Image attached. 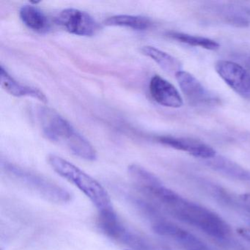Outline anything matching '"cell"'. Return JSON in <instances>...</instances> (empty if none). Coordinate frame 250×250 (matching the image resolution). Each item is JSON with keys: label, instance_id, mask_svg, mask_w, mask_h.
<instances>
[{"label": "cell", "instance_id": "ac0fdd59", "mask_svg": "<svg viewBox=\"0 0 250 250\" xmlns=\"http://www.w3.org/2000/svg\"><path fill=\"white\" fill-rule=\"evenodd\" d=\"M223 18L235 27H247L250 26V10L230 6L223 11Z\"/></svg>", "mask_w": 250, "mask_h": 250}, {"label": "cell", "instance_id": "5b68a950", "mask_svg": "<svg viewBox=\"0 0 250 250\" xmlns=\"http://www.w3.org/2000/svg\"><path fill=\"white\" fill-rule=\"evenodd\" d=\"M99 227L105 235L133 250H170L125 226L115 211L99 214Z\"/></svg>", "mask_w": 250, "mask_h": 250}, {"label": "cell", "instance_id": "e0dca14e", "mask_svg": "<svg viewBox=\"0 0 250 250\" xmlns=\"http://www.w3.org/2000/svg\"><path fill=\"white\" fill-rule=\"evenodd\" d=\"M170 238L175 240L184 250H211L200 238L178 226Z\"/></svg>", "mask_w": 250, "mask_h": 250}, {"label": "cell", "instance_id": "5bb4252c", "mask_svg": "<svg viewBox=\"0 0 250 250\" xmlns=\"http://www.w3.org/2000/svg\"><path fill=\"white\" fill-rule=\"evenodd\" d=\"M143 55L151 58L161 68L169 74H176L181 70V63L178 60L167 52L153 46H143L141 49Z\"/></svg>", "mask_w": 250, "mask_h": 250}, {"label": "cell", "instance_id": "ba28073f", "mask_svg": "<svg viewBox=\"0 0 250 250\" xmlns=\"http://www.w3.org/2000/svg\"><path fill=\"white\" fill-rule=\"evenodd\" d=\"M60 24L71 34L79 36H93L97 33L99 25L94 19L84 11L68 8L58 16Z\"/></svg>", "mask_w": 250, "mask_h": 250}, {"label": "cell", "instance_id": "7a4b0ae2", "mask_svg": "<svg viewBox=\"0 0 250 250\" xmlns=\"http://www.w3.org/2000/svg\"><path fill=\"white\" fill-rule=\"evenodd\" d=\"M39 119L43 134L49 140L63 146L81 159L96 160L94 147L58 112L49 108H41Z\"/></svg>", "mask_w": 250, "mask_h": 250}, {"label": "cell", "instance_id": "52a82bcc", "mask_svg": "<svg viewBox=\"0 0 250 250\" xmlns=\"http://www.w3.org/2000/svg\"><path fill=\"white\" fill-rule=\"evenodd\" d=\"M215 69L237 94L250 100V74L244 67L232 61H219L215 65Z\"/></svg>", "mask_w": 250, "mask_h": 250}, {"label": "cell", "instance_id": "8fae6325", "mask_svg": "<svg viewBox=\"0 0 250 250\" xmlns=\"http://www.w3.org/2000/svg\"><path fill=\"white\" fill-rule=\"evenodd\" d=\"M0 83L2 88L11 96L16 97H31L43 103L47 102V98L43 92L36 87L19 83L8 74L2 65L0 69Z\"/></svg>", "mask_w": 250, "mask_h": 250}, {"label": "cell", "instance_id": "ffe728a7", "mask_svg": "<svg viewBox=\"0 0 250 250\" xmlns=\"http://www.w3.org/2000/svg\"><path fill=\"white\" fill-rule=\"evenodd\" d=\"M241 200L248 208L250 209V193L243 194L241 197Z\"/></svg>", "mask_w": 250, "mask_h": 250}, {"label": "cell", "instance_id": "2e32d148", "mask_svg": "<svg viewBox=\"0 0 250 250\" xmlns=\"http://www.w3.org/2000/svg\"><path fill=\"white\" fill-rule=\"evenodd\" d=\"M167 36L173 40L185 44L192 46H198L207 50H217L220 47L219 43L208 39V38L200 37V36H191L187 33H178V32H169L167 33Z\"/></svg>", "mask_w": 250, "mask_h": 250}, {"label": "cell", "instance_id": "277c9868", "mask_svg": "<svg viewBox=\"0 0 250 250\" xmlns=\"http://www.w3.org/2000/svg\"><path fill=\"white\" fill-rule=\"evenodd\" d=\"M4 169L13 181L34 191L50 203L63 205L71 200V194L65 188L42 175L13 164H6Z\"/></svg>", "mask_w": 250, "mask_h": 250}, {"label": "cell", "instance_id": "7c38bea8", "mask_svg": "<svg viewBox=\"0 0 250 250\" xmlns=\"http://www.w3.org/2000/svg\"><path fill=\"white\" fill-rule=\"evenodd\" d=\"M20 17L22 22L28 28L38 33H46L50 24L44 13L34 5H25L21 7Z\"/></svg>", "mask_w": 250, "mask_h": 250}, {"label": "cell", "instance_id": "6da1fadb", "mask_svg": "<svg viewBox=\"0 0 250 250\" xmlns=\"http://www.w3.org/2000/svg\"><path fill=\"white\" fill-rule=\"evenodd\" d=\"M153 203L178 220L195 227L213 238L223 239L230 233L229 225L219 215L183 198L165 186L156 190Z\"/></svg>", "mask_w": 250, "mask_h": 250}, {"label": "cell", "instance_id": "8992f818", "mask_svg": "<svg viewBox=\"0 0 250 250\" xmlns=\"http://www.w3.org/2000/svg\"><path fill=\"white\" fill-rule=\"evenodd\" d=\"M175 76L181 91L190 104L194 106H213L219 102L216 96L192 74L180 71Z\"/></svg>", "mask_w": 250, "mask_h": 250}, {"label": "cell", "instance_id": "9a60e30c", "mask_svg": "<svg viewBox=\"0 0 250 250\" xmlns=\"http://www.w3.org/2000/svg\"><path fill=\"white\" fill-rule=\"evenodd\" d=\"M106 26L125 27L137 30H145L151 26L152 22L148 18L141 16L117 15L105 20Z\"/></svg>", "mask_w": 250, "mask_h": 250}, {"label": "cell", "instance_id": "4fadbf2b", "mask_svg": "<svg viewBox=\"0 0 250 250\" xmlns=\"http://www.w3.org/2000/svg\"><path fill=\"white\" fill-rule=\"evenodd\" d=\"M207 164L215 170L227 176L241 181H250V171L226 158L216 156L213 159H208Z\"/></svg>", "mask_w": 250, "mask_h": 250}, {"label": "cell", "instance_id": "3957f363", "mask_svg": "<svg viewBox=\"0 0 250 250\" xmlns=\"http://www.w3.org/2000/svg\"><path fill=\"white\" fill-rule=\"evenodd\" d=\"M48 162L55 172L74 184L90 199L99 214L115 211L107 191L93 177L56 155H49Z\"/></svg>", "mask_w": 250, "mask_h": 250}, {"label": "cell", "instance_id": "d6986e66", "mask_svg": "<svg viewBox=\"0 0 250 250\" xmlns=\"http://www.w3.org/2000/svg\"><path fill=\"white\" fill-rule=\"evenodd\" d=\"M239 233L244 237L245 239L250 242V228H242L239 229Z\"/></svg>", "mask_w": 250, "mask_h": 250}, {"label": "cell", "instance_id": "9c48e42d", "mask_svg": "<svg viewBox=\"0 0 250 250\" xmlns=\"http://www.w3.org/2000/svg\"><path fill=\"white\" fill-rule=\"evenodd\" d=\"M158 141L172 148L187 152L196 158L208 160L216 156V151L213 147L194 139L165 136L159 137Z\"/></svg>", "mask_w": 250, "mask_h": 250}, {"label": "cell", "instance_id": "30bf717a", "mask_svg": "<svg viewBox=\"0 0 250 250\" xmlns=\"http://www.w3.org/2000/svg\"><path fill=\"white\" fill-rule=\"evenodd\" d=\"M150 93L155 102L162 106L177 109L184 104L183 98L175 86L160 76L152 77Z\"/></svg>", "mask_w": 250, "mask_h": 250}]
</instances>
